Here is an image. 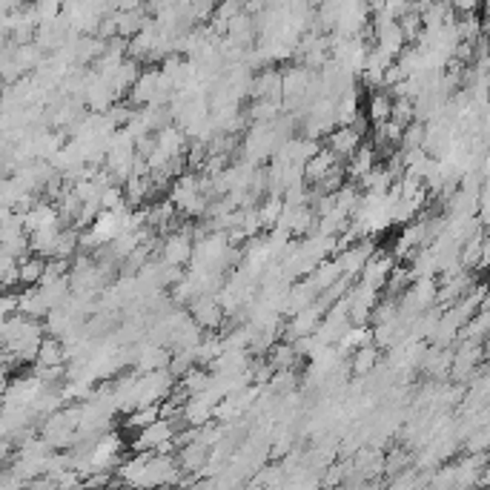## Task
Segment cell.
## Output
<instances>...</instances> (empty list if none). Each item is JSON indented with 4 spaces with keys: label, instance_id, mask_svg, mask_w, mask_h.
I'll use <instances>...</instances> for the list:
<instances>
[{
    "label": "cell",
    "instance_id": "12",
    "mask_svg": "<svg viewBox=\"0 0 490 490\" xmlns=\"http://www.w3.org/2000/svg\"><path fill=\"white\" fill-rule=\"evenodd\" d=\"M44 273H46V258L44 255L29 253V255H23L18 261V284H23V287L37 284Z\"/></svg>",
    "mask_w": 490,
    "mask_h": 490
},
{
    "label": "cell",
    "instance_id": "1",
    "mask_svg": "<svg viewBox=\"0 0 490 490\" xmlns=\"http://www.w3.org/2000/svg\"><path fill=\"white\" fill-rule=\"evenodd\" d=\"M192 227H178L173 232H166L161 236V244H158V258L166 264H175V267H187L189 258H192Z\"/></svg>",
    "mask_w": 490,
    "mask_h": 490
},
{
    "label": "cell",
    "instance_id": "4",
    "mask_svg": "<svg viewBox=\"0 0 490 490\" xmlns=\"http://www.w3.org/2000/svg\"><path fill=\"white\" fill-rule=\"evenodd\" d=\"M393 267H396V255L390 250H384V247H376L370 253L367 261H365V267L358 269V281L382 293L384 281H387V276H390Z\"/></svg>",
    "mask_w": 490,
    "mask_h": 490
},
{
    "label": "cell",
    "instance_id": "8",
    "mask_svg": "<svg viewBox=\"0 0 490 490\" xmlns=\"http://www.w3.org/2000/svg\"><path fill=\"white\" fill-rule=\"evenodd\" d=\"M379 164V155H376V149H373L370 144H365V141H361L358 144V149L350 155V158L344 161V178L347 181H353V184H358L361 178H365L373 166Z\"/></svg>",
    "mask_w": 490,
    "mask_h": 490
},
{
    "label": "cell",
    "instance_id": "3",
    "mask_svg": "<svg viewBox=\"0 0 490 490\" xmlns=\"http://www.w3.org/2000/svg\"><path fill=\"white\" fill-rule=\"evenodd\" d=\"M187 313L204 333L221 330L227 321V313H224L221 301H218V295H198V299H192L187 304Z\"/></svg>",
    "mask_w": 490,
    "mask_h": 490
},
{
    "label": "cell",
    "instance_id": "14",
    "mask_svg": "<svg viewBox=\"0 0 490 490\" xmlns=\"http://www.w3.org/2000/svg\"><path fill=\"white\" fill-rule=\"evenodd\" d=\"M29 9L35 12L37 23L41 20H52L63 12V0H29Z\"/></svg>",
    "mask_w": 490,
    "mask_h": 490
},
{
    "label": "cell",
    "instance_id": "7",
    "mask_svg": "<svg viewBox=\"0 0 490 490\" xmlns=\"http://www.w3.org/2000/svg\"><path fill=\"white\" fill-rule=\"evenodd\" d=\"M325 141H327V149L335 155V158H339V161H347V158H350V155L358 149V144H361L365 138H361L353 126H333L330 133L325 135Z\"/></svg>",
    "mask_w": 490,
    "mask_h": 490
},
{
    "label": "cell",
    "instance_id": "9",
    "mask_svg": "<svg viewBox=\"0 0 490 490\" xmlns=\"http://www.w3.org/2000/svg\"><path fill=\"white\" fill-rule=\"evenodd\" d=\"M335 164H341L339 158H335V155L327 149V147H318L313 155H309V158L301 164V173H304V181L307 184H318L321 178H325Z\"/></svg>",
    "mask_w": 490,
    "mask_h": 490
},
{
    "label": "cell",
    "instance_id": "15",
    "mask_svg": "<svg viewBox=\"0 0 490 490\" xmlns=\"http://www.w3.org/2000/svg\"><path fill=\"white\" fill-rule=\"evenodd\" d=\"M9 365V356H6V350L0 347V367H6Z\"/></svg>",
    "mask_w": 490,
    "mask_h": 490
},
{
    "label": "cell",
    "instance_id": "2",
    "mask_svg": "<svg viewBox=\"0 0 490 490\" xmlns=\"http://www.w3.org/2000/svg\"><path fill=\"white\" fill-rule=\"evenodd\" d=\"M221 37L229 44V46H236L238 52H250L258 41V26H255V15L247 9H241L238 15H232L227 23H224V32Z\"/></svg>",
    "mask_w": 490,
    "mask_h": 490
},
{
    "label": "cell",
    "instance_id": "5",
    "mask_svg": "<svg viewBox=\"0 0 490 490\" xmlns=\"http://www.w3.org/2000/svg\"><path fill=\"white\" fill-rule=\"evenodd\" d=\"M250 98L281 103V69L276 67V63H267V67H261V72L253 75Z\"/></svg>",
    "mask_w": 490,
    "mask_h": 490
},
{
    "label": "cell",
    "instance_id": "10",
    "mask_svg": "<svg viewBox=\"0 0 490 490\" xmlns=\"http://www.w3.org/2000/svg\"><path fill=\"white\" fill-rule=\"evenodd\" d=\"M390 107H393V95L379 86V89H370L367 107L361 112H365V118L370 121V126H376V124H384L387 118H390Z\"/></svg>",
    "mask_w": 490,
    "mask_h": 490
},
{
    "label": "cell",
    "instance_id": "13",
    "mask_svg": "<svg viewBox=\"0 0 490 490\" xmlns=\"http://www.w3.org/2000/svg\"><path fill=\"white\" fill-rule=\"evenodd\" d=\"M161 416V407L158 405H144V407H135V410H129L126 413V428L129 430H141V428H147L149 422H155Z\"/></svg>",
    "mask_w": 490,
    "mask_h": 490
},
{
    "label": "cell",
    "instance_id": "11",
    "mask_svg": "<svg viewBox=\"0 0 490 490\" xmlns=\"http://www.w3.org/2000/svg\"><path fill=\"white\" fill-rule=\"evenodd\" d=\"M35 365H37V367L67 365V358H63V341H60V339H55V335H44L41 344H37Z\"/></svg>",
    "mask_w": 490,
    "mask_h": 490
},
{
    "label": "cell",
    "instance_id": "6",
    "mask_svg": "<svg viewBox=\"0 0 490 490\" xmlns=\"http://www.w3.org/2000/svg\"><path fill=\"white\" fill-rule=\"evenodd\" d=\"M379 361H382V350L376 344H373V341L358 344V347H353L350 361H347V373L356 376V379H367L370 373L379 367Z\"/></svg>",
    "mask_w": 490,
    "mask_h": 490
}]
</instances>
